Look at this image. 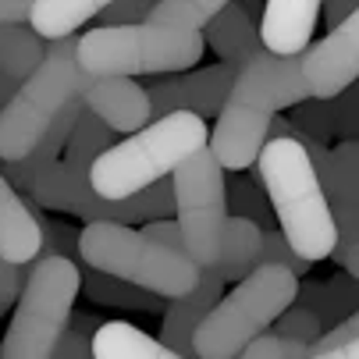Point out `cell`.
<instances>
[{"label": "cell", "instance_id": "7a4b0ae2", "mask_svg": "<svg viewBox=\"0 0 359 359\" xmlns=\"http://www.w3.org/2000/svg\"><path fill=\"white\" fill-rule=\"evenodd\" d=\"M252 164L260 175V185L267 189L274 221L288 245L310 264L327 260L338 242V228L306 146L292 135H271L264 139Z\"/></svg>", "mask_w": 359, "mask_h": 359}, {"label": "cell", "instance_id": "9a60e30c", "mask_svg": "<svg viewBox=\"0 0 359 359\" xmlns=\"http://www.w3.org/2000/svg\"><path fill=\"white\" fill-rule=\"evenodd\" d=\"M221 292H224V281H221L214 271L199 267L196 285L168 302L164 324H161V341H164L175 355H196V348H192V334H196L199 320L214 310V302L221 299Z\"/></svg>", "mask_w": 359, "mask_h": 359}, {"label": "cell", "instance_id": "6da1fadb", "mask_svg": "<svg viewBox=\"0 0 359 359\" xmlns=\"http://www.w3.org/2000/svg\"><path fill=\"white\" fill-rule=\"evenodd\" d=\"M302 54H256L235 68L231 89L217 111V125L207 139V149L224 171L252 168L256 153L267 139V125L281 107H295L310 96L302 79Z\"/></svg>", "mask_w": 359, "mask_h": 359}, {"label": "cell", "instance_id": "cb8c5ba5", "mask_svg": "<svg viewBox=\"0 0 359 359\" xmlns=\"http://www.w3.org/2000/svg\"><path fill=\"white\" fill-rule=\"evenodd\" d=\"M111 142H114V128L104 118H96L89 107H82V114H79V121H75V128L65 142V168L75 171V175H89L93 161Z\"/></svg>", "mask_w": 359, "mask_h": 359}, {"label": "cell", "instance_id": "e0dca14e", "mask_svg": "<svg viewBox=\"0 0 359 359\" xmlns=\"http://www.w3.org/2000/svg\"><path fill=\"white\" fill-rule=\"evenodd\" d=\"M320 0H267L260 11V43L271 54H302L313 39Z\"/></svg>", "mask_w": 359, "mask_h": 359}, {"label": "cell", "instance_id": "f1b7e54d", "mask_svg": "<svg viewBox=\"0 0 359 359\" xmlns=\"http://www.w3.org/2000/svg\"><path fill=\"white\" fill-rule=\"evenodd\" d=\"M320 327H324V324L317 320V313L306 310L302 302L285 306V310L278 313V320H274V331H278V334L295 338V341H302V345H313V341L320 338Z\"/></svg>", "mask_w": 359, "mask_h": 359}, {"label": "cell", "instance_id": "60d3db41", "mask_svg": "<svg viewBox=\"0 0 359 359\" xmlns=\"http://www.w3.org/2000/svg\"><path fill=\"white\" fill-rule=\"evenodd\" d=\"M331 355H338V359H359V334H355V338H348V341H341ZM331 355H327V359H331Z\"/></svg>", "mask_w": 359, "mask_h": 359}, {"label": "cell", "instance_id": "277c9868", "mask_svg": "<svg viewBox=\"0 0 359 359\" xmlns=\"http://www.w3.org/2000/svg\"><path fill=\"white\" fill-rule=\"evenodd\" d=\"M207 39L203 32H178L153 22L96 25L75 43V61L89 75H164L196 68Z\"/></svg>", "mask_w": 359, "mask_h": 359}, {"label": "cell", "instance_id": "4316f807", "mask_svg": "<svg viewBox=\"0 0 359 359\" xmlns=\"http://www.w3.org/2000/svg\"><path fill=\"white\" fill-rule=\"evenodd\" d=\"M224 207L235 214V217H249L256 221L260 228H271L274 224V210H271V199H264L260 185H256V178H228L224 182Z\"/></svg>", "mask_w": 359, "mask_h": 359}, {"label": "cell", "instance_id": "44dd1931", "mask_svg": "<svg viewBox=\"0 0 359 359\" xmlns=\"http://www.w3.org/2000/svg\"><path fill=\"white\" fill-rule=\"evenodd\" d=\"M93 355L96 359H178L161 338H149L146 331L111 320L93 331Z\"/></svg>", "mask_w": 359, "mask_h": 359}, {"label": "cell", "instance_id": "3957f363", "mask_svg": "<svg viewBox=\"0 0 359 359\" xmlns=\"http://www.w3.org/2000/svg\"><path fill=\"white\" fill-rule=\"evenodd\" d=\"M210 128L192 111H171L164 118H149L142 128L128 132L125 142H111L89 168L93 192L121 199L149 182L168 178L189 153L207 146Z\"/></svg>", "mask_w": 359, "mask_h": 359}, {"label": "cell", "instance_id": "7402d4cb", "mask_svg": "<svg viewBox=\"0 0 359 359\" xmlns=\"http://www.w3.org/2000/svg\"><path fill=\"white\" fill-rule=\"evenodd\" d=\"M295 302L313 310L320 324H338L345 313L359 306V278H331V281H306L295 292Z\"/></svg>", "mask_w": 359, "mask_h": 359}, {"label": "cell", "instance_id": "d6986e66", "mask_svg": "<svg viewBox=\"0 0 359 359\" xmlns=\"http://www.w3.org/2000/svg\"><path fill=\"white\" fill-rule=\"evenodd\" d=\"M46 39L29 22H0V107L43 61Z\"/></svg>", "mask_w": 359, "mask_h": 359}, {"label": "cell", "instance_id": "8d00e7d4", "mask_svg": "<svg viewBox=\"0 0 359 359\" xmlns=\"http://www.w3.org/2000/svg\"><path fill=\"white\" fill-rule=\"evenodd\" d=\"M54 355H61V359L93 355V338L82 334V331H75V327H65V331L57 334V341H54Z\"/></svg>", "mask_w": 359, "mask_h": 359}, {"label": "cell", "instance_id": "8fae6325", "mask_svg": "<svg viewBox=\"0 0 359 359\" xmlns=\"http://www.w3.org/2000/svg\"><path fill=\"white\" fill-rule=\"evenodd\" d=\"M302 79L310 86V96L331 100L348 82L359 79V8L345 15L320 43L302 50Z\"/></svg>", "mask_w": 359, "mask_h": 359}, {"label": "cell", "instance_id": "74e56055", "mask_svg": "<svg viewBox=\"0 0 359 359\" xmlns=\"http://www.w3.org/2000/svg\"><path fill=\"white\" fill-rule=\"evenodd\" d=\"M324 4V22H327V29H334L345 15H352L355 8H359V0H320Z\"/></svg>", "mask_w": 359, "mask_h": 359}, {"label": "cell", "instance_id": "ba28073f", "mask_svg": "<svg viewBox=\"0 0 359 359\" xmlns=\"http://www.w3.org/2000/svg\"><path fill=\"white\" fill-rule=\"evenodd\" d=\"M79 292H82V271L72 256L39 252L15 299L18 306L4 341H0V355L4 359L54 355V341L68 327Z\"/></svg>", "mask_w": 359, "mask_h": 359}, {"label": "cell", "instance_id": "7bdbcfd3", "mask_svg": "<svg viewBox=\"0 0 359 359\" xmlns=\"http://www.w3.org/2000/svg\"><path fill=\"white\" fill-rule=\"evenodd\" d=\"M242 4V11L252 18V22H260V11H264V0H238Z\"/></svg>", "mask_w": 359, "mask_h": 359}, {"label": "cell", "instance_id": "52a82bcc", "mask_svg": "<svg viewBox=\"0 0 359 359\" xmlns=\"http://www.w3.org/2000/svg\"><path fill=\"white\" fill-rule=\"evenodd\" d=\"M79 260L164 299L189 292L199 278V267L185 252L153 242L149 235L118 221H86V228L79 231Z\"/></svg>", "mask_w": 359, "mask_h": 359}, {"label": "cell", "instance_id": "7c38bea8", "mask_svg": "<svg viewBox=\"0 0 359 359\" xmlns=\"http://www.w3.org/2000/svg\"><path fill=\"white\" fill-rule=\"evenodd\" d=\"M235 68L231 65H214V68H199V72H171V79H157L146 86L149 96V118H164L171 111H192L203 121L217 118L224 96L231 89Z\"/></svg>", "mask_w": 359, "mask_h": 359}, {"label": "cell", "instance_id": "8992f818", "mask_svg": "<svg viewBox=\"0 0 359 359\" xmlns=\"http://www.w3.org/2000/svg\"><path fill=\"white\" fill-rule=\"evenodd\" d=\"M75 43H79L75 32L46 39L43 61L0 107V161L25 157L43 139L50 121L61 114V107L75 93H82L86 72L75 61Z\"/></svg>", "mask_w": 359, "mask_h": 359}, {"label": "cell", "instance_id": "5bb4252c", "mask_svg": "<svg viewBox=\"0 0 359 359\" xmlns=\"http://www.w3.org/2000/svg\"><path fill=\"white\" fill-rule=\"evenodd\" d=\"M86 107L104 118L114 132H135L149 121V96L128 75H89L82 79Z\"/></svg>", "mask_w": 359, "mask_h": 359}, {"label": "cell", "instance_id": "836d02e7", "mask_svg": "<svg viewBox=\"0 0 359 359\" xmlns=\"http://www.w3.org/2000/svg\"><path fill=\"white\" fill-rule=\"evenodd\" d=\"M355 334H359V310H352V313H345L338 324H331V331H327V334H320V338L310 345V355L327 359L341 341H348V338H355Z\"/></svg>", "mask_w": 359, "mask_h": 359}, {"label": "cell", "instance_id": "d6a6232c", "mask_svg": "<svg viewBox=\"0 0 359 359\" xmlns=\"http://www.w3.org/2000/svg\"><path fill=\"white\" fill-rule=\"evenodd\" d=\"M39 217V231H43V245L39 252H61V256H79V231L72 224H61V221H50L43 217V210L36 214Z\"/></svg>", "mask_w": 359, "mask_h": 359}, {"label": "cell", "instance_id": "d590c367", "mask_svg": "<svg viewBox=\"0 0 359 359\" xmlns=\"http://www.w3.org/2000/svg\"><path fill=\"white\" fill-rule=\"evenodd\" d=\"M25 274H29V264H8V260H0V317H4L11 306H15Z\"/></svg>", "mask_w": 359, "mask_h": 359}, {"label": "cell", "instance_id": "1f68e13d", "mask_svg": "<svg viewBox=\"0 0 359 359\" xmlns=\"http://www.w3.org/2000/svg\"><path fill=\"white\" fill-rule=\"evenodd\" d=\"M260 264H281V267H288L292 274H306V271H310V260H302V256L288 245V238L281 235V228H264Z\"/></svg>", "mask_w": 359, "mask_h": 359}, {"label": "cell", "instance_id": "f546056e", "mask_svg": "<svg viewBox=\"0 0 359 359\" xmlns=\"http://www.w3.org/2000/svg\"><path fill=\"white\" fill-rule=\"evenodd\" d=\"M331 104V121H334V139H359V79L348 82Z\"/></svg>", "mask_w": 359, "mask_h": 359}, {"label": "cell", "instance_id": "2e32d148", "mask_svg": "<svg viewBox=\"0 0 359 359\" xmlns=\"http://www.w3.org/2000/svg\"><path fill=\"white\" fill-rule=\"evenodd\" d=\"M39 207L29 192H18L0 175V260L8 264H32L43 245L39 231Z\"/></svg>", "mask_w": 359, "mask_h": 359}, {"label": "cell", "instance_id": "9c48e42d", "mask_svg": "<svg viewBox=\"0 0 359 359\" xmlns=\"http://www.w3.org/2000/svg\"><path fill=\"white\" fill-rule=\"evenodd\" d=\"M29 196L43 210H65V214H75L82 221H118V224H139L142 221L146 224V221L175 214V189L164 178L149 182L146 189H139L132 196L107 199V196L93 192L89 175L68 171L65 161H54L46 171H39Z\"/></svg>", "mask_w": 359, "mask_h": 359}, {"label": "cell", "instance_id": "f35d334b", "mask_svg": "<svg viewBox=\"0 0 359 359\" xmlns=\"http://www.w3.org/2000/svg\"><path fill=\"white\" fill-rule=\"evenodd\" d=\"M32 0H0V22H29Z\"/></svg>", "mask_w": 359, "mask_h": 359}, {"label": "cell", "instance_id": "83f0119b", "mask_svg": "<svg viewBox=\"0 0 359 359\" xmlns=\"http://www.w3.org/2000/svg\"><path fill=\"white\" fill-rule=\"evenodd\" d=\"M238 355L249 359H299V355H310V345H302L295 338H285L278 331H260L245 341V348Z\"/></svg>", "mask_w": 359, "mask_h": 359}, {"label": "cell", "instance_id": "4dcf8cb0", "mask_svg": "<svg viewBox=\"0 0 359 359\" xmlns=\"http://www.w3.org/2000/svg\"><path fill=\"white\" fill-rule=\"evenodd\" d=\"M292 125H299L302 132H310L313 139H334V121H331V104L327 100H317V96H306L295 104V114H292Z\"/></svg>", "mask_w": 359, "mask_h": 359}, {"label": "cell", "instance_id": "ac0fdd59", "mask_svg": "<svg viewBox=\"0 0 359 359\" xmlns=\"http://www.w3.org/2000/svg\"><path fill=\"white\" fill-rule=\"evenodd\" d=\"M203 39L214 54L231 65V68H242L245 61H252L256 54H264V43H260V32H256V22L242 11L238 0H228V4L203 25Z\"/></svg>", "mask_w": 359, "mask_h": 359}, {"label": "cell", "instance_id": "30bf717a", "mask_svg": "<svg viewBox=\"0 0 359 359\" xmlns=\"http://www.w3.org/2000/svg\"><path fill=\"white\" fill-rule=\"evenodd\" d=\"M175 189V221L185 242V256L196 267H210L221 256L228 207H224V168L214 161L207 146L171 171Z\"/></svg>", "mask_w": 359, "mask_h": 359}, {"label": "cell", "instance_id": "4fadbf2b", "mask_svg": "<svg viewBox=\"0 0 359 359\" xmlns=\"http://www.w3.org/2000/svg\"><path fill=\"white\" fill-rule=\"evenodd\" d=\"M320 185L327 192L338 242L331 249V260L341 264L355 249L359 238V139H341L338 149H331L327 171L320 175Z\"/></svg>", "mask_w": 359, "mask_h": 359}, {"label": "cell", "instance_id": "ffe728a7", "mask_svg": "<svg viewBox=\"0 0 359 359\" xmlns=\"http://www.w3.org/2000/svg\"><path fill=\"white\" fill-rule=\"evenodd\" d=\"M260 242H264V228L249 221V217H228L224 224V242H221V256L207 267L214 271L221 281H238L245 278L256 264H260Z\"/></svg>", "mask_w": 359, "mask_h": 359}, {"label": "cell", "instance_id": "d4e9b609", "mask_svg": "<svg viewBox=\"0 0 359 359\" xmlns=\"http://www.w3.org/2000/svg\"><path fill=\"white\" fill-rule=\"evenodd\" d=\"M82 288H86L89 299L104 302V306H121V310H161L157 292L139 288V285L121 281V278H111L96 267H89V274H82Z\"/></svg>", "mask_w": 359, "mask_h": 359}, {"label": "cell", "instance_id": "ab89813d", "mask_svg": "<svg viewBox=\"0 0 359 359\" xmlns=\"http://www.w3.org/2000/svg\"><path fill=\"white\" fill-rule=\"evenodd\" d=\"M100 324H104V320H100L96 313H72V317H68V327H75V331H82V334H89V338H93V331H96Z\"/></svg>", "mask_w": 359, "mask_h": 359}, {"label": "cell", "instance_id": "5b68a950", "mask_svg": "<svg viewBox=\"0 0 359 359\" xmlns=\"http://www.w3.org/2000/svg\"><path fill=\"white\" fill-rule=\"evenodd\" d=\"M299 274L281 264H256L238 285L214 302V310L199 320L192 348L199 359H231L245 348L252 334L267 331L285 306L295 302Z\"/></svg>", "mask_w": 359, "mask_h": 359}, {"label": "cell", "instance_id": "e575fe53", "mask_svg": "<svg viewBox=\"0 0 359 359\" xmlns=\"http://www.w3.org/2000/svg\"><path fill=\"white\" fill-rule=\"evenodd\" d=\"M157 0H111V4L100 11V25H121V22H146L149 8Z\"/></svg>", "mask_w": 359, "mask_h": 359}, {"label": "cell", "instance_id": "b9f144b4", "mask_svg": "<svg viewBox=\"0 0 359 359\" xmlns=\"http://www.w3.org/2000/svg\"><path fill=\"white\" fill-rule=\"evenodd\" d=\"M338 267H345V274H352V278H359V238H355V249L345 256V260L338 264Z\"/></svg>", "mask_w": 359, "mask_h": 359}, {"label": "cell", "instance_id": "484cf974", "mask_svg": "<svg viewBox=\"0 0 359 359\" xmlns=\"http://www.w3.org/2000/svg\"><path fill=\"white\" fill-rule=\"evenodd\" d=\"M228 0H157L149 8L146 22L153 25H168V29H178V32H203L207 25Z\"/></svg>", "mask_w": 359, "mask_h": 359}, {"label": "cell", "instance_id": "603a6c76", "mask_svg": "<svg viewBox=\"0 0 359 359\" xmlns=\"http://www.w3.org/2000/svg\"><path fill=\"white\" fill-rule=\"evenodd\" d=\"M107 4H111V0H32L29 25L43 39L68 36V32L82 29L89 18H96Z\"/></svg>", "mask_w": 359, "mask_h": 359}]
</instances>
